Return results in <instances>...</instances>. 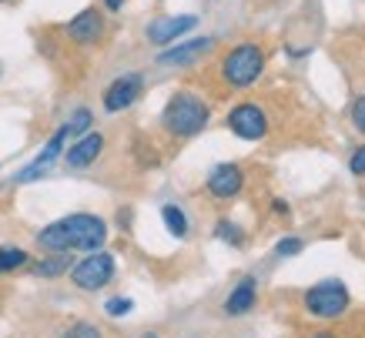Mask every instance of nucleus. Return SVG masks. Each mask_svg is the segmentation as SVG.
Returning <instances> with one entry per match:
<instances>
[{
    "mask_svg": "<svg viewBox=\"0 0 365 338\" xmlns=\"http://www.w3.org/2000/svg\"><path fill=\"white\" fill-rule=\"evenodd\" d=\"M108 241V225L98 215H67V218L47 225L37 235V245L44 251H98Z\"/></svg>",
    "mask_w": 365,
    "mask_h": 338,
    "instance_id": "nucleus-1",
    "label": "nucleus"
},
{
    "mask_svg": "<svg viewBox=\"0 0 365 338\" xmlns=\"http://www.w3.org/2000/svg\"><path fill=\"white\" fill-rule=\"evenodd\" d=\"M208 118H211L208 104H205L198 94H191V91H178L175 98L165 104L161 124H165V131L175 134V138H195L198 131H205Z\"/></svg>",
    "mask_w": 365,
    "mask_h": 338,
    "instance_id": "nucleus-2",
    "label": "nucleus"
},
{
    "mask_svg": "<svg viewBox=\"0 0 365 338\" xmlns=\"http://www.w3.org/2000/svg\"><path fill=\"white\" fill-rule=\"evenodd\" d=\"M262 71H265V54H262V47L252 44V41L232 47L222 61V81L235 91L252 88L255 81L262 77Z\"/></svg>",
    "mask_w": 365,
    "mask_h": 338,
    "instance_id": "nucleus-3",
    "label": "nucleus"
},
{
    "mask_svg": "<svg viewBox=\"0 0 365 338\" xmlns=\"http://www.w3.org/2000/svg\"><path fill=\"white\" fill-rule=\"evenodd\" d=\"M305 308L315 318H339L349 308V288L342 282H319L305 292Z\"/></svg>",
    "mask_w": 365,
    "mask_h": 338,
    "instance_id": "nucleus-4",
    "label": "nucleus"
},
{
    "mask_svg": "<svg viewBox=\"0 0 365 338\" xmlns=\"http://www.w3.org/2000/svg\"><path fill=\"white\" fill-rule=\"evenodd\" d=\"M71 278L84 292H98L114 278V258L104 251H88L78 265H71Z\"/></svg>",
    "mask_w": 365,
    "mask_h": 338,
    "instance_id": "nucleus-5",
    "label": "nucleus"
},
{
    "mask_svg": "<svg viewBox=\"0 0 365 338\" xmlns=\"http://www.w3.org/2000/svg\"><path fill=\"white\" fill-rule=\"evenodd\" d=\"M67 138H71V131H67V124H61L54 138H51V141L41 148V154H37V158H34V161L27 164L24 171H17V178H14V181H17V185H31V181H37V178H44L47 171H51V168L57 164V158L64 154Z\"/></svg>",
    "mask_w": 365,
    "mask_h": 338,
    "instance_id": "nucleus-6",
    "label": "nucleus"
},
{
    "mask_svg": "<svg viewBox=\"0 0 365 338\" xmlns=\"http://www.w3.org/2000/svg\"><path fill=\"white\" fill-rule=\"evenodd\" d=\"M141 91H144V77L138 71H128V74L114 77L111 84L104 88V111H111V114L128 111L134 101L141 98Z\"/></svg>",
    "mask_w": 365,
    "mask_h": 338,
    "instance_id": "nucleus-7",
    "label": "nucleus"
},
{
    "mask_svg": "<svg viewBox=\"0 0 365 338\" xmlns=\"http://www.w3.org/2000/svg\"><path fill=\"white\" fill-rule=\"evenodd\" d=\"M228 128H232V134H238L242 141H262L268 134V118L258 104H238V108H232V114H228Z\"/></svg>",
    "mask_w": 365,
    "mask_h": 338,
    "instance_id": "nucleus-8",
    "label": "nucleus"
},
{
    "mask_svg": "<svg viewBox=\"0 0 365 338\" xmlns=\"http://www.w3.org/2000/svg\"><path fill=\"white\" fill-rule=\"evenodd\" d=\"M195 24H198V17L195 14H181V17H161V21H151L148 24V41L158 47L171 44V41H178L181 34L195 31Z\"/></svg>",
    "mask_w": 365,
    "mask_h": 338,
    "instance_id": "nucleus-9",
    "label": "nucleus"
},
{
    "mask_svg": "<svg viewBox=\"0 0 365 338\" xmlns=\"http://www.w3.org/2000/svg\"><path fill=\"white\" fill-rule=\"evenodd\" d=\"M245 188V171L238 168V164H218V168H211L208 175V195L222 198V201H228V198H235L238 191Z\"/></svg>",
    "mask_w": 365,
    "mask_h": 338,
    "instance_id": "nucleus-10",
    "label": "nucleus"
},
{
    "mask_svg": "<svg viewBox=\"0 0 365 338\" xmlns=\"http://www.w3.org/2000/svg\"><path fill=\"white\" fill-rule=\"evenodd\" d=\"M211 47H215V41H211V37L185 41V44L171 47V51H161V54H158V64H168V67H188V64H195V61H201V57L208 54Z\"/></svg>",
    "mask_w": 365,
    "mask_h": 338,
    "instance_id": "nucleus-11",
    "label": "nucleus"
},
{
    "mask_svg": "<svg viewBox=\"0 0 365 338\" xmlns=\"http://www.w3.org/2000/svg\"><path fill=\"white\" fill-rule=\"evenodd\" d=\"M67 37H71L74 44H98L101 37H104V17H101L94 7L81 11L74 21L67 24Z\"/></svg>",
    "mask_w": 365,
    "mask_h": 338,
    "instance_id": "nucleus-12",
    "label": "nucleus"
},
{
    "mask_svg": "<svg viewBox=\"0 0 365 338\" xmlns=\"http://www.w3.org/2000/svg\"><path fill=\"white\" fill-rule=\"evenodd\" d=\"M101 151H104V138L98 131H88L74 148L64 151V161H67V168H88V164L98 161Z\"/></svg>",
    "mask_w": 365,
    "mask_h": 338,
    "instance_id": "nucleus-13",
    "label": "nucleus"
},
{
    "mask_svg": "<svg viewBox=\"0 0 365 338\" xmlns=\"http://www.w3.org/2000/svg\"><path fill=\"white\" fill-rule=\"evenodd\" d=\"M255 278H245L238 288H235L232 295H228V302H225V312L228 315H245V312H252V305H255Z\"/></svg>",
    "mask_w": 365,
    "mask_h": 338,
    "instance_id": "nucleus-14",
    "label": "nucleus"
},
{
    "mask_svg": "<svg viewBox=\"0 0 365 338\" xmlns=\"http://www.w3.org/2000/svg\"><path fill=\"white\" fill-rule=\"evenodd\" d=\"M71 272V258H67V251H51L47 258L34 265V275L37 278H61V275Z\"/></svg>",
    "mask_w": 365,
    "mask_h": 338,
    "instance_id": "nucleus-15",
    "label": "nucleus"
},
{
    "mask_svg": "<svg viewBox=\"0 0 365 338\" xmlns=\"http://www.w3.org/2000/svg\"><path fill=\"white\" fill-rule=\"evenodd\" d=\"M161 221H165V228L175 235V238H185L188 235V218H185V211L178 205H165L161 208Z\"/></svg>",
    "mask_w": 365,
    "mask_h": 338,
    "instance_id": "nucleus-16",
    "label": "nucleus"
},
{
    "mask_svg": "<svg viewBox=\"0 0 365 338\" xmlns=\"http://www.w3.org/2000/svg\"><path fill=\"white\" fill-rule=\"evenodd\" d=\"M27 262H31V258H27V251H21V248H0V275H4V272H17V268H24Z\"/></svg>",
    "mask_w": 365,
    "mask_h": 338,
    "instance_id": "nucleus-17",
    "label": "nucleus"
},
{
    "mask_svg": "<svg viewBox=\"0 0 365 338\" xmlns=\"http://www.w3.org/2000/svg\"><path fill=\"white\" fill-rule=\"evenodd\" d=\"M91 111L88 108H78L74 114H71V121H67V131L71 134H88V128H91Z\"/></svg>",
    "mask_w": 365,
    "mask_h": 338,
    "instance_id": "nucleus-18",
    "label": "nucleus"
},
{
    "mask_svg": "<svg viewBox=\"0 0 365 338\" xmlns=\"http://www.w3.org/2000/svg\"><path fill=\"white\" fill-rule=\"evenodd\" d=\"M215 235L222 241H228V245H242V228L238 225H232V221H218V228H215Z\"/></svg>",
    "mask_w": 365,
    "mask_h": 338,
    "instance_id": "nucleus-19",
    "label": "nucleus"
},
{
    "mask_svg": "<svg viewBox=\"0 0 365 338\" xmlns=\"http://www.w3.org/2000/svg\"><path fill=\"white\" fill-rule=\"evenodd\" d=\"M64 338H101V328L91 325V322H74V325L64 332Z\"/></svg>",
    "mask_w": 365,
    "mask_h": 338,
    "instance_id": "nucleus-20",
    "label": "nucleus"
},
{
    "mask_svg": "<svg viewBox=\"0 0 365 338\" xmlns=\"http://www.w3.org/2000/svg\"><path fill=\"white\" fill-rule=\"evenodd\" d=\"M299 251H302V241L299 238H282L275 245V255H278V258H292V255H299Z\"/></svg>",
    "mask_w": 365,
    "mask_h": 338,
    "instance_id": "nucleus-21",
    "label": "nucleus"
},
{
    "mask_svg": "<svg viewBox=\"0 0 365 338\" xmlns=\"http://www.w3.org/2000/svg\"><path fill=\"white\" fill-rule=\"evenodd\" d=\"M352 124L359 134H365V94L355 98V104H352Z\"/></svg>",
    "mask_w": 365,
    "mask_h": 338,
    "instance_id": "nucleus-22",
    "label": "nucleus"
},
{
    "mask_svg": "<svg viewBox=\"0 0 365 338\" xmlns=\"http://www.w3.org/2000/svg\"><path fill=\"white\" fill-rule=\"evenodd\" d=\"M104 308H108V315L121 318V315H128V312H131V298H111Z\"/></svg>",
    "mask_w": 365,
    "mask_h": 338,
    "instance_id": "nucleus-23",
    "label": "nucleus"
},
{
    "mask_svg": "<svg viewBox=\"0 0 365 338\" xmlns=\"http://www.w3.org/2000/svg\"><path fill=\"white\" fill-rule=\"evenodd\" d=\"M349 171H352L355 178L365 175V148H355L352 151V161H349Z\"/></svg>",
    "mask_w": 365,
    "mask_h": 338,
    "instance_id": "nucleus-24",
    "label": "nucleus"
},
{
    "mask_svg": "<svg viewBox=\"0 0 365 338\" xmlns=\"http://www.w3.org/2000/svg\"><path fill=\"white\" fill-rule=\"evenodd\" d=\"M104 7H108V11H121L124 0H104Z\"/></svg>",
    "mask_w": 365,
    "mask_h": 338,
    "instance_id": "nucleus-25",
    "label": "nucleus"
},
{
    "mask_svg": "<svg viewBox=\"0 0 365 338\" xmlns=\"http://www.w3.org/2000/svg\"><path fill=\"white\" fill-rule=\"evenodd\" d=\"M315 338H335V335H315Z\"/></svg>",
    "mask_w": 365,
    "mask_h": 338,
    "instance_id": "nucleus-26",
    "label": "nucleus"
},
{
    "mask_svg": "<svg viewBox=\"0 0 365 338\" xmlns=\"http://www.w3.org/2000/svg\"><path fill=\"white\" fill-rule=\"evenodd\" d=\"M144 338H158V335H144Z\"/></svg>",
    "mask_w": 365,
    "mask_h": 338,
    "instance_id": "nucleus-27",
    "label": "nucleus"
}]
</instances>
